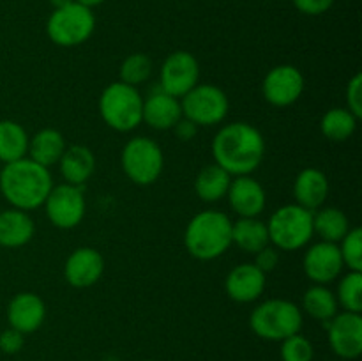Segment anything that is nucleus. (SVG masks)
Instances as JSON below:
<instances>
[{
	"label": "nucleus",
	"instance_id": "nucleus-1",
	"mask_svg": "<svg viewBox=\"0 0 362 361\" xmlns=\"http://www.w3.org/2000/svg\"><path fill=\"white\" fill-rule=\"evenodd\" d=\"M212 156L232 177L251 176L264 161L265 138L250 122L225 124L212 140Z\"/></svg>",
	"mask_w": 362,
	"mask_h": 361
},
{
	"label": "nucleus",
	"instance_id": "nucleus-2",
	"mask_svg": "<svg viewBox=\"0 0 362 361\" xmlns=\"http://www.w3.org/2000/svg\"><path fill=\"white\" fill-rule=\"evenodd\" d=\"M53 186L49 168L28 156L6 163L0 170V193L14 209L28 212L41 207Z\"/></svg>",
	"mask_w": 362,
	"mask_h": 361
},
{
	"label": "nucleus",
	"instance_id": "nucleus-3",
	"mask_svg": "<svg viewBox=\"0 0 362 361\" xmlns=\"http://www.w3.org/2000/svg\"><path fill=\"white\" fill-rule=\"evenodd\" d=\"M232 219L216 209H207L189 219L184 246L197 260H214L232 246Z\"/></svg>",
	"mask_w": 362,
	"mask_h": 361
},
{
	"label": "nucleus",
	"instance_id": "nucleus-4",
	"mask_svg": "<svg viewBox=\"0 0 362 361\" xmlns=\"http://www.w3.org/2000/svg\"><path fill=\"white\" fill-rule=\"evenodd\" d=\"M303 321V310L296 303L288 299H267L253 308L250 328L260 338L283 342L288 336L300 333Z\"/></svg>",
	"mask_w": 362,
	"mask_h": 361
},
{
	"label": "nucleus",
	"instance_id": "nucleus-5",
	"mask_svg": "<svg viewBox=\"0 0 362 361\" xmlns=\"http://www.w3.org/2000/svg\"><path fill=\"white\" fill-rule=\"evenodd\" d=\"M99 113L113 131L129 133L144 122V98L136 87L113 81L99 96Z\"/></svg>",
	"mask_w": 362,
	"mask_h": 361
},
{
	"label": "nucleus",
	"instance_id": "nucleus-6",
	"mask_svg": "<svg viewBox=\"0 0 362 361\" xmlns=\"http://www.w3.org/2000/svg\"><path fill=\"white\" fill-rule=\"evenodd\" d=\"M267 223L269 241L281 251H296L306 246L315 236L313 211L299 204L281 205L272 212Z\"/></svg>",
	"mask_w": 362,
	"mask_h": 361
},
{
	"label": "nucleus",
	"instance_id": "nucleus-7",
	"mask_svg": "<svg viewBox=\"0 0 362 361\" xmlns=\"http://www.w3.org/2000/svg\"><path fill=\"white\" fill-rule=\"evenodd\" d=\"M94 11L78 2H71L59 9H53L46 21V35L53 45L62 46V48L83 45L94 34Z\"/></svg>",
	"mask_w": 362,
	"mask_h": 361
},
{
	"label": "nucleus",
	"instance_id": "nucleus-8",
	"mask_svg": "<svg viewBox=\"0 0 362 361\" xmlns=\"http://www.w3.org/2000/svg\"><path fill=\"white\" fill-rule=\"evenodd\" d=\"M120 163L131 183L138 186H151L161 177L165 168V154L158 142L152 138L134 137L124 145Z\"/></svg>",
	"mask_w": 362,
	"mask_h": 361
},
{
	"label": "nucleus",
	"instance_id": "nucleus-9",
	"mask_svg": "<svg viewBox=\"0 0 362 361\" xmlns=\"http://www.w3.org/2000/svg\"><path fill=\"white\" fill-rule=\"evenodd\" d=\"M182 117L200 126H216L226 119L230 110L228 96L212 84H198L180 98Z\"/></svg>",
	"mask_w": 362,
	"mask_h": 361
},
{
	"label": "nucleus",
	"instance_id": "nucleus-10",
	"mask_svg": "<svg viewBox=\"0 0 362 361\" xmlns=\"http://www.w3.org/2000/svg\"><path fill=\"white\" fill-rule=\"evenodd\" d=\"M42 205L46 218L60 230H71L80 225L87 211V202L81 188L67 183L53 186Z\"/></svg>",
	"mask_w": 362,
	"mask_h": 361
},
{
	"label": "nucleus",
	"instance_id": "nucleus-11",
	"mask_svg": "<svg viewBox=\"0 0 362 361\" xmlns=\"http://www.w3.org/2000/svg\"><path fill=\"white\" fill-rule=\"evenodd\" d=\"M200 80V64L193 53L177 50L170 53L159 69V88L173 98L186 96Z\"/></svg>",
	"mask_w": 362,
	"mask_h": 361
},
{
	"label": "nucleus",
	"instance_id": "nucleus-12",
	"mask_svg": "<svg viewBox=\"0 0 362 361\" xmlns=\"http://www.w3.org/2000/svg\"><path fill=\"white\" fill-rule=\"evenodd\" d=\"M304 87H306V81L299 67L292 64H279L265 74L262 81V94L269 105L276 108H285L299 101Z\"/></svg>",
	"mask_w": 362,
	"mask_h": 361
},
{
	"label": "nucleus",
	"instance_id": "nucleus-13",
	"mask_svg": "<svg viewBox=\"0 0 362 361\" xmlns=\"http://www.w3.org/2000/svg\"><path fill=\"white\" fill-rule=\"evenodd\" d=\"M327 326V340L332 353L341 360H357L362 354V317L361 314L341 311Z\"/></svg>",
	"mask_w": 362,
	"mask_h": 361
},
{
	"label": "nucleus",
	"instance_id": "nucleus-14",
	"mask_svg": "<svg viewBox=\"0 0 362 361\" xmlns=\"http://www.w3.org/2000/svg\"><path fill=\"white\" fill-rule=\"evenodd\" d=\"M303 265L308 278L317 285H329L341 275L343 268H345L339 246L336 243H327V241H320L308 248L304 253Z\"/></svg>",
	"mask_w": 362,
	"mask_h": 361
},
{
	"label": "nucleus",
	"instance_id": "nucleus-15",
	"mask_svg": "<svg viewBox=\"0 0 362 361\" xmlns=\"http://www.w3.org/2000/svg\"><path fill=\"white\" fill-rule=\"evenodd\" d=\"M105 273V258L101 251L90 246H80L71 251L64 264L66 282L74 289H88L101 280Z\"/></svg>",
	"mask_w": 362,
	"mask_h": 361
},
{
	"label": "nucleus",
	"instance_id": "nucleus-16",
	"mask_svg": "<svg viewBox=\"0 0 362 361\" xmlns=\"http://www.w3.org/2000/svg\"><path fill=\"white\" fill-rule=\"evenodd\" d=\"M228 204L239 218H258L267 204L264 186L251 176H237L230 183Z\"/></svg>",
	"mask_w": 362,
	"mask_h": 361
},
{
	"label": "nucleus",
	"instance_id": "nucleus-17",
	"mask_svg": "<svg viewBox=\"0 0 362 361\" xmlns=\"http://www.w3.org/2000/svg\"><path fill=\"white\" fill-rule=\"evenodd\" d=\"M265 283V273H262L255 264L244 262L230 269L225 278V290L235 303H253L264 294Z\"/></svg>",
	"mask_w": 362,
	"mask_h": 361
},
{
	"label": "nucleus",
	"instance_id": "nucleus-18",
	"mask_svg": "<svg viewBox=\"0 0 362 361\" xmlns=\"http://www.w3.org/2000/svg\"><path fill=\"white\" fill-rule=\"evenodd\" d=\"M46 319V304L37 294L18 292L7 304L9 328L18 329L23 335L37 331Z\"/></svg>",
	"mask_w": 362,
	"mask_h": 361
},
{
	"label": "nucleus",
	"instance_id": "nucleus-19",
	"mask_svg": "<svg viewBox=\"0 0 362 361\" xmlns=\"http://www.w3.org/2000/svg\"><path fill=\"white\" fill-rule=\"evenodd\" d=\"M329 195V179L322 170L308 166L297 173L293 180V197L300 207L317 211L324 205Z\"/></svg>",
	"mask_w": 362,
	"mask_h": 361
},
{
	"label": "nucleus",
	"instance_id": "nucleus-20",
	"mask_svg": "<svg viewBox=\"0 0 362 361\" xmlns=\"http://www.w3.org/2000/svg\"><path fill=\"white\" fill-rule=\"evenodd\" d=\"M180 119H182L180 99L166 94L161 88L144 99V122H147L152 130H173Z\"/></svg>",
	"mask_w": 362,
	"mask_h": 361
},
{
	"label": "nucleus",
	"instance_id": "nucleus-21",
	"mask_svg": "<svg viewBox=\"0 0 362 361\" xmlns=\"http://www.w3.org/2000/svg\"><path fill=\"white\" fill-rule=\"evenodd\" d=\"M60 176L67 184L83 186L95 172V156L87 145L74 144L66 147L62 158L59 159Z\"/></svg>",
	"mask_w": 362,
	"mask_h": 361
},
{
	"label": "nucleus",
	"instance_id": "nucleus-22",
	"mask_svg": "<svg viewBox=\"0 0 362 361\" xmlns=\"http://www.w3.org/2000/svg\"><path fill=\"white\" fill-rule=\"evenodd\" d=\"M35 234L34 219L21 209L0 211V246L21 248L32 241Z\"/></svg>",
	"mask_w": 362,
	"mask_h": 361
},
{
	"label": "nucleus",
	"instance_id": "nucleus-23",
	"mask_svg": "<svg viewBox=\"0 0 362 361\" xmlns=\"http://www.w3.org/2000/svg\"><path fill=\"white\" fill-rule=\"evenodd\" d=\"M66 147V138H64V134L59 130L45 127V130L37 131L34 137H30L27 156L34 159L35 163H39V165L49 168L52 165L59 163Z\"/></svg>",
	"mask_w": 362,
	"mask_h": 361
},
{
	"label": "nucleus",
	"instance_id": "nucleus-24",
	"mask_svg": "<svg viewBox=\"0 0 362 361\" xmlns=\"http://www.w3.org/2000/svg\"><path fill=\"white\" fill-rule=\"evenodd\" d=\"M232 179L233 177L223 166H219L218 163L205 165L197 173V179H194V193L198 195V198L202 202L214 204V202H219L221 198H226Z\"/></svg>",
	"mask_w": 362,
	"mask_h": 361
},
{
	"label": "nucleus",
	"instance_id": "nucleus-25",
	"mask_svg": "<svg viewBox=\"0 0 362 361\" xmlns=\"http://www.w3.org/2000/svg\"><path fill=\"white\" fill-rule=\"evenodd\" d=\"M232 244L244 253L255 255L271 244L267 223L260 218H239L232 223Z\"/></svg>",
	"mask_w": 362,
	"mask_h": 361
},
{
	"label": "nucleus",
	"instance_id": "nucleus-26",
	"mask_svg": "<svg viewBox=\"0 0 362 361\" xmlns=\"http://www.w3.org/2000/svg\"><path fill=\"white\" fill-rule=\"evenodd\" d=\"M349 230V216L339 207H320L313 212V232L320 236V241L338 244Z\"/></svg>",
	"mask_w": 362,
	"mask_h": 361
},
{
	"label": "nucleus",
	"instance_id": "nucleus-27",
	"mask_svg": "<svg viewBox=\"0 0 362 361\" xmlns=\"http://www.w3.org/2000/svg\"><path fill=\"white\" fill-rule=\"evenodd\" d=\"M28 140L30 137L16 120H0V161H18L28 154Z\"/></svg>",
	"mask_w": 362,
	"mask_h": 361
},
{
	"label": "nucleus",
	"instance_id": "nucleus-28",
	"mask_svg": "<svg viewBox=\"0 0 362 361\" xmlns=\"http://www.w3.org/2000/svg\"><path fill=\"white\" fill-rule=\"evenodd\" d=\"M338 301H336L334 292L327 285H313L304 292L303 306L300 310L310 315L311 319L318 322H329L336 314H338Z\"/></svg>",
	"mask_w": 362,
	"mask_h": 361
},
{
	"label": "nucleus",
	"instance_id": "nucleus-29",
	"mask_svg": "<svg viewBox=\"0 0 362 361\" xmlns=\"http://www.w3.org/2000/svg\"><path fill=\"white\" fill-rule=\"evenodd\" d=\"M357 117L349 108H331L320 120V131L327 140L346 142L357 130Z\"/></svg>",
	"mask_w": 362,
	"mask_h": 361
},
{
	"label": "nucleus",
	"instance_id": "nucleus-30",
	"mask_svg": "<svg viewBox=\"0 0 362 361\" xmlns=\"http://www.w3.org/2000/svg\"><path fill=\"white\" fill-rule=\"evenodd\" d=\"M336 301L343 311L361 314L362 311V273L349 271L338 283L336 290Z\"/></svg>",
	"mask_w": 362,
	"mask_h": 361
},
{
	"label": "nucleus",
	"instance_id": "nucleus-31",
	"mask_svg": "<svg viewBox=\"0 0 362 361\" xmlns=\"http://www.w3.org/2000/svg\"><path fill=\"white\" fill-rule=\"evenodd\" d=\"M152 67H154V64H152L151 57L145 55V53H131L120 64L119 81L131 85V87H138L151 78Z\"/></svg>",
	"mask_w": 362,
	"mask_h": 361
},
{
	"label": "nucleus",
	"instance_id": "nucleus-32",
	"mask_svg": "<svg viewBox=\"0 0 362 361\" xmlns=\"http://www.w3.org/2000/svg\"><path fill=\"white\" fill-rule=\"evenodd\" d=\"M338 246L343 264L349 268V271L362 273V230L359 227L350 229L346 236L339 241Z\"/></svg>",
	"mask_w": 362,
	"mask_h": 361
},
{
	"label": "nucleus",
	"instance_id": "nucleus-33",
	"mask_svg": "<svg viewBox=\"0 0 362 361\" xmlns=\"http://www.w3.org/2000/svg\"><path fill=\"white\" fill-rule=\"evenodd\" d=\"M281 361H313V343L300 333L288 336L281 342Z\"/></svg>",
	"mask_w": 362,
	"mask_h": 361
},
{
	"label": "nucleus",
	"instance_id": "nucleus-34",
	"mask_svg": "<svg viewBox=\"0 0 362 361\" xmlns=\"http://www.w3.org/2000/svg\"><path fill=\"white\" fill-rule=\"evenodd\" d=\"M346 108L361 119L362 117V74L357 73L346 85Z\"/></svg>",
	"mask_w": 362,
	"mask_h": 361
},
{
	"label": "nucleus",
	"instance_id": "nucleus-35",
	"mask_svg": "<svg viewBox=\"0 0 362 361\" xmlns=\"http://www.w3.org/2000/svg\"><path fill=\"white\" fill-rule=\"evenodd\" d=\"M25 345V335L14 328H7L0 333V350L4 354H18Z\"/></svg>",
	"mask_w": 362,
	"mask_h": 361
},
{
	"label": "nucleus",
	"instance_id": "nucleus-36",
	"mask_svg": "<svg viewBox=\"0 0 362 361\" xmlns=\"http://www.w3.org/2000/svg\"><path fill=\"white\" fill-rule=\"evenodd\" d=\"M278 262H279L278 248H274L269 244V246L262 248L260 251H257V253H255L253 264L257 265L262 273H265V275H267V273L274 271V268L278 265Z\"/></svg>",
	"mask_w": 362,
	"mask_h": 361
},
{
	"label": "nucleus",
	"instance_id": "nucleus-37",
	"mask_svg": "<svg viewBox=\"0 0 362 361\" xmlns=\"http://www.w3.org/2000/svg\"><path fill=\"white\" fill-rule=\"evenodd\" d=\"M293 6L306 16H320L334 6V0H293Z\"/></svg>",
	"mask_w": 362,
	"mask_h": 361
},
{
	"label": "nucleus",
	"instance_id": "nucleus-38",
	"mask_svg": "<svg viewBox=\"0 0 362 361\" xmlns=\"http://www.w3.org/2000/svg\"><path fill=\"white\" fill-rule=\"evenodd\" d=\"M173 131H175L177 138L187 142V140H191V138H194V134H197V131H198V126L197 124L191 122V120H187L186 117H182V119H180L175 126H173Z\"/></svg>",
	"mask_w": 362,
	"mask_h": 361
},
{
	"label": "nucleus",
	"instance_id": "nucleus-39",
	"mask_svg": "<svg viewBox=\"0 0 362 361\" xmlns=\"http://www.w3.org/2000/svg\"><path fill=\"white\" fill-rule=\"evenodd\" d=\"M74 2L81 4V6L88 7V9H94V7L101 6V4H105L106 0H74Z\"/></svg>",
	"mask_w": 362,
	"mask_h": 361
},
{
	"label": "nucleus",
	"instance_id": "nucleus-40",
	"mask_svg": "<svg viewBox=\"0 0 362 361\" xmlns=\"http://www.w3.org/2000/svg\"><path fill=\"white\" fill-rule=\"evenodd\" d=\"M48 2L52 4L53 9H59V7H64V6H67V4L74 2V0H48Z\"/></svg>",
	"mask_w": 362,
	"mask_h": 361
},
{
	"label": "nucleus",
	"instance_id": "nucleus-41",
	"mask_svg": "<svg viewBox=\"0 0 362 361\" xmlns=\"http://www.w3.org/2000/svg\"><path fill=\"white\" fill-rule=\"evenodd\" d=\"M144 361H158V360H144Z\"/></svg>",
	"mask_w": 362,
	"mask_h": 361
}]
</instances>
